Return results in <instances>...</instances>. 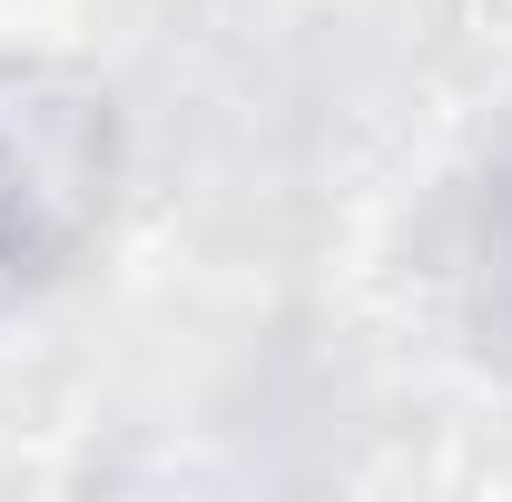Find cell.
I'll return each instance as SVG.
<instances>
[{
	"instance_id": "1",
	"label": "cell",
	"mask_w": 512,
	"mask_h": 502,
	"mask_svg": "<svg viewBox=\"0 0 512 502\" xmlns=\"http://www.w3.org/2000/svg\"><path fill=\"white\" fill-rule=\"evenodd\" d=\"M109 109L60 69H0V286L69 266L109 207Z\"/></svg>"
}]
</instances>
